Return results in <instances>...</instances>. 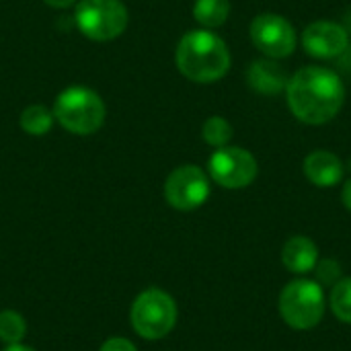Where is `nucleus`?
Instances as JSON below:
<instances>
[{"mask_svg": "<svg viewBox=\"0 0 351 351\" xmlns=\"http://www.w3.org/2000/svg\"><path fill=\"white\" fill-rule=\"evenodd\" d=\"M128 8L121 0H80L74 21L80 33L93 41H111L128 27Z\"/></svg>", "mask_w": 351, "mask_h": 351, "instance_id": "423d86ee", "label": "nucleus"}, {"mask_svg": "<svg viewBox=\"0 0 351 351\" xmlns=\"http://www.w3.org/2000/svg\"><path fill=\"white\" fill-rule=\"evenodd\" d=\"M251 41L263 56L282 60L292 56L296 49V31L292 23L282 14L263 12L251 23Z\"/></svg>", "mask_w": 351, "mask_h": 351, "instance_id": "1a4fd4ad", "label": "nucleus"}, {"mask_svg": "<svg viewBox=\"0 0 351 351\" xmlns=\"http://www.w3.org/2000/svg\"><path fill=\"white\" fill-rule=\"evenodd\" d=\"M27 335V323L21 313L16 311H2L0 313V341L6 346L21 343Z\"/></svg>", "mask_w": 351, "mask_h": 351, "instance_id": "dca6fc26", "label": "nucleus"}, {"mask_svg": "<svg viewBox=\"0 0 351 351\" xmlns=\"http://www.w3.org/2000/svg\"><path fill=\"white\" fill-rule=\"evenodd\" d=\"M210 177L226 189H243L257 177L255 156L239 146H222L208 160Z\"/></svg>", "mask_w": 351, "mask_h": 351, "instance_id": "0eeeda50", "label": "nucleus"}, {"mask_svg": "<svg viewBox=\"0 0 351 351\" xmlns=\"http://www.w3.org/2000/svg\"><path fill=\"white\" fill-rule=\"evenodd\" d=\"M2 351H35L33 348H27L23 343H14V346H6Z\"/></svg>", "mask_w": 351, "mask_h": 351, "instance_id": "5701e85b", "label": "nucleus"}, {"mask_svg": "<svg viewBox=\"0 0 351 351\" xmlns=\"http://www.w3.org/2000/svg\"><path fill=\"white\" fill-rule=\"evenodd\" d=\"M304 175L317 187H333L343 179V162L329 150H315L304 158Z\"/></svg>", "mask_w": 351, "mask_h": 351, "instance_id": "f8f14e48", "label": "nucleus"}, {"mask_svg": "<svg viewBox=\"0 0 351 351\" xmlns=\"http://www.w3.org/2000/svg\"><path fill=\"white\" fill-rule=\"evenodd\" d=\"M282 261L292 274L304 276L315 271L319 263V249L308 237H292L282 249Z\"/></svg>", "mask_w": 351, "mask_h": 351, "instance_id": "ddd939ff", "label": "nucleus"}, {"mask_svg": "<svg viewBox=\"0 0 351 351\" xmlns=\"http://www.w3.org/2000/svg\"><path fill=\"white\" fill-rule=\"evenodd\" d=\"M210 197V179L195 165L175 169L165 181V199L179 212H191Z\"/></svg>", "mask_w": 351, "mask_h": 351, "instance_id": "6e6552de", "label": "nucleus"}, {"mask_svg": "<svg viewBox=\"0 0 351 351\" xmlns=\"http://www.w3.org/2000/svg\"><path fill=\"white\" fill-rule=\"evenodd\" d=\"M202 136L210 146L222 148V146H228V142L232 140V125L224 117L212 115L210 119H206L202 128Z\"/></svg>", "mask_w": 351, "mask_h": 351, "instance_id": "a211bd4d", "label": "nucleus"}, {"mask_svg": "<svg viewBox=\"0 0 351 351\" xmlns=\"http://www.w3.org/2000/svg\"><path fill=\"white\" fill-rule=\"evenodd\" d=\"M175 62L185 78L210 84L226 76L230 68V51L224 39L210 29H195L181 37Z\"/></svg>", "mask_w": 351, "mask_h": 351, "instance_id": "f03ea898", "label": "nucleus"}, {"mask_svg": "<svg viewBox=\"0 0 351 351\" xmlns=\"http://www.w3.org/2000/svg\"><path fill=\"white\" fill-rule=\"evenodd\" d=\"M329 304L333 315L341 321L351 325V278L339 280L329 296Z\"/></svg>", "mask_w": 351, "mask_h": 351, "instance_id": "f3484780", "label": "nucleus"}, {"mask_svg": "<svg viewBox=\"0 0 351 351\" xmlns=\"http://www.w3.org/2000/svg\"><path fill=\"white\" fill-rule=\"evenodd\" d=\"M341 199H343V204H346V208L351 212V179L346 183V187H343V193H341Z\"/></svg>", "mask_w": 351, "mask_h": 351, "instance_id": "4be33fe9", "label": "nucleus"}, {"mask_svg": "<svg viewBox=\"0 0 351 351\" xmlns=\"http://www.w3.org/2000/svg\"><path fill=\"white\" fill-rule=\"evenodd\" d=\"M47 6H53V8H68V6H72L76 0H43Z\"/></svg>", "mask_w": 351, "mask_h": 351, "instance_id": "412c9836", "label": "nucleus"}, {"mask_svg": "<svg viewBox=\"0 0 351 351\" xmlns=\"http://www.w3.org/2000/svg\"><path fill=\"white\" fill-rule=\"evenodd\" d=\"M317 278L321 280V284H329V286H335L339 280V263H335V261H331V259H325V261H321V263H317Z\"/></svg>", "mask_w": 351, "mask_h": 351, "instance_id": "6ab92c4d", "label": "nucleus"}, {"mask_svg": "<svg viewBox=\"0 0 351 351\" xmlns=\"http://www.w3.org/2000/svg\"><path fill=\"white\" fill-rule=\"evenodd\" d=\"M107 109L103 99L86 86L62 90L53 103V117L62 128L76 136H90L101 130Z\"/></svg>", "mask_w": 351, "mask_h": 351, "instance_id": "7ed1b4c3", "label": "nucleus"}, {"mask_svg": "<svg viewBox=\"0 0 351 351\" xmlns=\"http://www.w3.org/2000/svg\"><path fill=\"white\" fill-rule=\"evenodd\" d=\"M288 72L271 58L255 60L247 70V82L261 95H280L288 86Z\"/></svg>", "mask_w": 351, "mask_h": 351, "instance_id": "9b49d317", "label": "nucleus"}, {"mask_svg": "<svg viewBox=\"0 0 351 351\" xmlns=\"http://www.w3.org/2000/svg\"><path fill=\"white\" fill-rule=\"evenodd\" d=\"M302 45L308 56L331 60L341 56L350 45V33L346 27L333 21H315L302 33Z\"/></svg>", "mask_w": 351, "mask_h": 351, "instance_id": "9d476101", "label": "nucleus"}, {"mask_svg": "<svg viewBox=\"0 0 351 351\" xmlns=\"http://www.w3.org/2000/svg\"><path fill=\"white\" fill-rule=\"evenodd\" d=\"M280 313L292 329L306 331L317 327L325 315L323 288L306 278L290 282L280 294Z\"/></svg>", "mask_w": 351, "mask_h": 351, "instance_id": "39448f33", "label": "nucleus"}, {"mask_svg": "<svg viewBox=\"0 0 351 351\" xmlns=\"http://www.w3.org/2000/svg\"><path fill=\"white\" fill-rule=\"evenodd\" d=\"M53 111L43 105H29L21 113V128L29 136H45L53 125Z\"/></svg>", "mask_w": 351, "mask_h": 351, "instance_id": "2eb2a0df", "label": "nucleus"}, {"mask_svg": "<svg viewBox=\"0 0 351 351\" xmlns=\"http://www.w3.org/2000/svg\"><path fill=\"white\" fill-rule=\"evenodd\" d=\"M130 323L134 331L148 341L167 337L177 323V304L171 294L158 288H148L132 304Z\"/></svg>", "mask_w": 351, "mask_h": 351, "instance_id": "20e7f679", "label": "nucleus"}, {"mask_svg": "<svg viewBox=\"0 0 351 351\" xmlns=\"http://www.w3.org/2000/svg\"><path fill=\"white\" fill-rule=\"evenodd\" d=\"M288 107L296 119L308 125L331 121L343 107L346 88L341 78L323 66L300 68L288 80Z\"/></svg>", "mask_w": 351, "mask_h": 351, "instance_id": "f257e3e1", "label": "nucleus"}, {"mask_svg": "<svg viewBox=\"0 0 351 351\" xmlns=\"http://www.w3.org/2000/svg\"><path fill=\"white\" fill-rule=\"evenodd\" d=\"M228 14H230L228 0H195L193 4V16L206 29H216L224 25Z\"/></svg>", "mask_w": 351, "mask_h": 351, "instance_id": "4468645a", "label": "nucleus"}, {"mask_svg": "<svg viewBox=\"0 0 351 351\" xmlns=\"http://www.w3.org/2000/svg\"><path fill=\"white\" fill-rule=\"evenodd\" d=\"M99 351H138L136 346L125 337H109Z\"/></svg>", "mask_w": 351, "mask_h": 351, "instance_id": "aec40b11", "label": "nucleus"}]
</instances>
